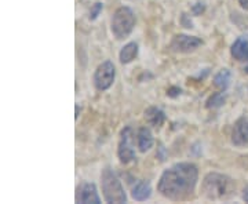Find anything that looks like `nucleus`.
<instances>
[{"label": "nucleus", "instance_id": "412c9836", "mask_svg": "<svg viewBox=\"0 0 248 204\" xmlns=\"http://www.w3.org/2000/svg\"><path fill=\"white\" fill-rule=\"evenodd\" d=\"M181 93H182V90L179 89V87H170V89L167 90V95L171 98H175L178 97V95H181Z\"/></svg>", "mask_w": 248, "mask_h": 204}, {"label": "nucleus", "instance_id": "6e6552de", "mask_svg": "<svg viewBox=\"0 0 248 204\" xmlns=\"http://www.w3.org/2000/svg\"><path fill=\"white\" fill-rule=\"evenodd\" d=\"M76 203L79 204H101L97 187L93 182H83L76 189Z\"/></svg>", "mask_w": 248, "mask_h": 204}, {"label": "nucleus", "instance_id": "0eeeda50", "mask_svg": "<svg viewBox=\"0 0 248 204\" xmlns=\"http://www.w3.org/2000/svg\"><path fill=\"white\" fill-rule=\"evenodd\" d=\"M200 46H203V40L200 37L179 33L174 36L170 42V50L172 53L189 54L196 51Z\"/></svg>", "mask_w": 248, "mask_h": 204}, {"label": "nucleus", "instance_id": "423d86ee", "mask_svg": "<svg viewBox=\"0 0 248 204\" xmlns=\"http://www.w3.org/2000/svg\"><path fill=\"white\" fill-rule=\"evenodd\" d=\"M117 157L123 164H128L135 160V151L133 146V128L130 126H125L120 133V138L117 143Z\"/></svg>", "mask_w": 248, "mask_h": 204}, {"label": "nucleus", "instance_id": "5701e85b", "mask_svg": "<svg viewBox=\"0 0 248 204\" xmlns=\"http://www.w3.org/2000/svg\"><path fill=\"white\" fill-rule=\"evenodd\" d=\"M243 200L248 203V185L244 188V190H243Z\"/></svg>", "mask_w": 248, "mask_h": 204}, {"label": "nucleus", "instance_id": "f8f14e48", "mask_svg": "<svg viewBox=\"0 0 248 204\" xmlns=\"http://www.w3.org/2000/svg\"><path fill=\"white\" fill-rule=\"evenodd\" d=\"M131 196L137 202H145L152 196V187L149 181H138L133 187Z\"/></svg>", "mask_w": 248, "mask_h": 204}, {"label": "nucleus", "instance_id": "2eb2a0df", "mask_svg": "<svg viewBox=\"0 0 248 204\" xmlns=\"http://www.w3.org/2000/svg\"><path fill=\"white\" fill-rule=\"evenodd\" d=\"M214 86L217 87V89H219L221 91H226L228 87L231 86V81H232V72L229 69H221V71L218 72L215 76H214Z\"/></svg>", "mask_w": 248, "mask_h": 204}, {"label": "nucleus", "instance_id": "9b49d317", "mask_svg": "<svg viewBox=\"0 0 248 204\" xmlns=\"http://www.w3.org/2000/svg\"><path fill=\"white\" fill-rule=\"evenodd\" d=\"M155 145V140L152 131L148 127H141L137 133V146L141 153H146L148 151H151Z\"/></svg>", "mask_w": 248, "mask_h": 204}, {"label": "nucleus", "instance_id": "a211bd4d", "mask_svg": "<svg viewBox=\"0 0 248 204\" xmlns=\"http://www.w3.org/2000/svg\"><path fill=\"white\" fill-rule=\"evenodd\" d=\"M181 24H182V27L187 28V29H192L193 28V22L190 21V18L187 17V14H185V13L181 16Z\"/></svg>", "mask_w": 248, "mask_h": 204}, {"label": "nucleus", "instance_id": "20e7f679", "mask_svg": "<svg viewBox=\"0 0 248 204\" xmlns=\"http://www.w3.org/2000/svg\"><path fill=\"white\" fill-rule=\"evenodd\" d=\"M135 24H137V18H135L133 10L127 6L119 7L115 11L112 21H110L112 35L115 36L117 40H123L131 35V32L135 28Z\"/></svg>", "mask_w": 248, "mask_h": 204}, {"label": "nucleus", "instance_id": "ddd939ff", "mask_svg": "<svg viewBox=\"0 0 248 204\" xmlns=\"http://www.w3.org/2000/svg\"><path fill=\"white\" fill-rule=\"evenodd\" d=\"M145 120L153 127H161L166 122V113L156 107H149L145 110Z\"/></svg>", "mask_w": 248, "mask_h": 204}, {"label": "nucleus", "instance_id": "4468645a", "mask_svg": "<svg viewBox=\"0 0 248 204\" xmlns=\"http://www.w3.org/2000/svg\"><path fill=\"white\" fill-rule=\"evenodd\" d=\"M138 51H140V48H138V45H137L135 42L127 43V45L124 46L123 48L120 50V54H119L120 63H123V65L133 63L134 60L137 58V55H138Z\"/></svg>", "mask_w": 248, "mask_h": 204}, {"label": "nucleus", "instance_id": "1a4fd4ad", "mask_svg": "<svg viewBox=\"0 0 248 204\" xmlns=\"http://www.w3.org/2000/svg\"><path fill=\"white\" fill-rule=\"evenodd\" d=\"M231 141L234 146H247L248 145V119L240 117L233 125L231 134Z\"/></svg>", "mask_w": 248, "mask_h": 204}, {"label": "nucleus", "instance_id": "f3484780", "mask_svg": "<svg viewBox=\"0 0 248 204\" xmlns=\"http://www.w3.org/2000/svg\"><path fill=\"white\" fill-rule=\"evenodd\" d=\"M102 10H104V4H102V1H95V3L91 6V10H90V16H89L90 19H91V21L97 19L98 16L102 13Z\"/></svg>", "mask_w": 248, "mask_h": 204}, {"label": "nucleus", "instance_id": "6ab92c4d", "mask_svg": "<svg viewBox=\"0 0 248 204\" xmlns=\"http://www.w3.org/2000/svg\"><path fill=\"white\" fill-rule=\"evenodd\" d=\"M156 156H157V159H159L160 161H164V160L167 159V151H166V148H164L163 145H159Z\"/></svg>", "mask_w": 248, "mask_h": 204}, {"label": "nucleus", "instance_id": "39448f33", "mask_svg": "<svg viewBox=\"0 0 248 204\" xmlns=\"http://www.w3.org/2000/svg\"><path fill=\"white\" fill-rule=\"evenodd\" d=\"M116 78V68L112 61H104L94 72V86L99 91H107L112 87Z\"/></svg>", "mask_w": 248, "mask_h": 204}, {"label": "nucleus", "instance_id": "393cba45", "mask_svg": "<svg viewBox=\"0 0 248 204\" xmlns=\"http://www.w3.org/2000/svg\"><path fill=\"white\" fill-rule=\"evenodd\" d=\"M244 72H246V73H248V65L246 66V68H244Z\"/></svg>", "mask_w": 248, "mask_h": 204}, {"label": "nucleus", "instance_id": "7ed1b4c3", "mask_svg": "<svg viewBox=\"0 0 248 204\" xmlns=\"http://www.w3.org/2000/svg\"><path fill=\"white\" fill-rule=\"evenodd\" d=\"M101 188L107 203H127V195L122 185V181L110 167H105L101 173Z\"/></svg>", "mask_w": 248, "mask_h": 204}, {"label": "nucleus", "instance_id": "b1692460", "mask_svg": "<svg viewBox=\"0 0 248 204\" xmlns=\"http://www.w3.org/2000/svg\"><path fill=\"white\" fill-rule=\"evenodd\" d=\"M76 112H75V113H76V115H75V119H79V113H80V107H79V104H76Z\"/></svg>", "mask_w": 248, "mask_h": 204}, {"label": "nucleus", "instance_id": "9d476101", "mask_svg": "<svg viewBox=\"0 0 248 204\" xmlns=\"http://www.w3.org/2000/svg\"><path fill=\"white\" fill-rule=\"evenodd\" d=\"M231 54L234 60L240 63L248 61V33L237 37L231 47Z\"/></svg>", "mask_w": 248, "mask_h": 204}, {"label": "nucleus", "instance_id": "4be33fe9", "mask_svg": "<svg viewBox=\"0 0 248 204\" xmlns=\"http://www.w3.org/2000/svg\"><path fill=\"white\" fill-rule=\"evenodd\" d=\"M239 4L243 7L244 10L248 11V0H239Z\"/></svg>", "mask_w": 248, "mask_h": 204}, {"label": "nucleus", "instance_id": "dca6fc26", "mask_svg": "<svg viewBox=\"0 0 248 204\" xmlns=\"http://www.w3.org/2000/svg\"><path fill=\"white\" fill-rule=\"evenodd\" d=\"M226 102V97L223 93H214L213 95H210V98L205 102V107L208 109H218L225 105Z\"/></svg>", "mask_w": 248, "mask_h": 204}, {"label": "nucleus", "instance_id": "aec40b11", "mask_svg": "<svg viewBox=\"0 0 248 204\" xmlns=\"http://www.w3.org/2000/svg\"><path fill=\"white\" fill-rule=\"evenodd\" d=\"M204 10H205V6H204L203 3H200V1H199V3L193 4V7H192V13H193L195 16H200Z\"/></svg>", "mask_w": 248, "mask_h": 204}, {"label": "nucleus", "instance_id": "f03ea898", "mask_svg": "<svg viewBox=\"0 0 248 204\" xmlns=\"http://www.w3.org/2000/svg\"><path fill=\"white\" fill-rule=\"evenodd\" d=\"M236 192V184L231 177L219 173H208L204 177L200 188V195L208 202L228 200Z\"/></svg>", "mask_w": 248, "mask_h": 204}, {"label": "nucleus", "instance_id": "f257e3e1", "mask_svg": "<svg viewBox=\"0 0 248 204\" xmlns=\"http://www.w3.org/2000/svg\"><path fill=\"white\" fill-rule=\"evenodd\" d=\"M199 169L193 163H177L164 170L157 182L160 195L172 202H186L195 195Z\"/></svg>", "mask_w": 248, "mask_h": 204}]
</instances>
